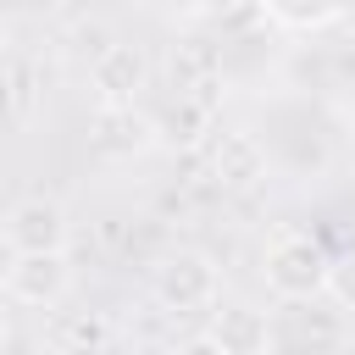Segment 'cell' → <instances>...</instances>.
<instances>
[{
    "instance_id": "cell-5",
    "label": "cell",
    "mask_w": 355,
    "mask_h": 355,
    "mask_svg": "<svg viewBox=\"0 0 355 355\" xmlns=\"http://www.w3.org/2000/svg\"><path fill=\"white\" fill-rule=\"evenodd\" d=\"M6 244L11 255H33V250H67V216L55 200H22L6 216Z\"/></svg>"
},
{
    "instance_id": "cell-2",
    "label": "cell",
    "mask_w": 355,
    "mask_h": 355,
    "mask_svg": "<svg viewBox=\"0 0 355 355\" xmlns=\"http://www.w3.org/2000/svg\"><path fill=\"white\" fill-rule=\"evenodd\" d=\"M0 288H6L17 305H39V311H50V305H55V300L72 288L67 250H33V255H11V261H6Z\"/></svg>"
},
{
    "instance_id": "cell-14",
    "label": "cell",
    "mask_w": 355,
    "mask_h": 355,
    "mask_svg": "<svg viewBox=\"0 0 355 355\" xmlns=\"http://www.w3.org/2000/svg\"><path fill=\"white\" fill-rule=\"evenodd\" d=\"M0 111H6V78H0Z\"/></svg>"
},
{
    "instance_id": "cell-10",
    "label": "cell",
    "mask_w": 355,
    "mask_h": 355,
    "mask_svg": "<svg viewBox=\"0 0 355 355\" xmlns=\"http://www.w3.org/2000/svg\"><path fill=\"white\" fill-rule=\"evenodd\" d=\"M150 139V122L133 111V105H100V128H94V150L105 155H128Z\"/></svg>"
},
{
    "instance_id": "cell-9",
    "label": "cell",
    "mask_w": 355,
    "mask_h": 355,
    "mask_svg": "<svg viewBox=\"0 0 355 355\" xmlns=\"http://www.w3.org/2000/svg\"><path fill=\"white\" fill-rule=\"evenodd\" d=\"M150 133H161L166 144H200L205 133H211V105L205 100H189V94H172V105L150 122Z\"/></svg>"
},
{
    "instance_id": "cell-6",
    "label": "cell",
    "mask_w": 355,
    "mask_h": 355,
    "mask_svg": "<svg viewBox=\"0 0 355 355\" xmlns=\"http://www.w3.org/2000/svg\"><path fill=\"white\" fill-rule=\"evenodd\" d=\"M89 83H94L100 105H133L139 89L150 83V61H144L133 44H111V50L89 67Z\"/></svg>"
},
{
    "instance_id": "cell-1",
    "label": "cell",
    "mask_w": 355,
    "mask_h": 355,
    "mask_svg": "<svg viewBox=\"0 0 355 355\" xmlns=\"http://www.w3.org/2000/svg\"><path fill=\"white\" fill-rule=\"evenodd\" d=\"M333 283V255L311 233H277L266 250V288L277 300H316Z\"/></svg>"
},
{
    "instance_id": "cell-15",
    "label": "cell",
    "mask_w": 355,
    "mask_h": 355,
    "mask_svg": "<svg viewBox=\"0 0 355 355\" xmlns=\"http://www.w3.org/2000/svg\"><path fill=\"white\" fill-rule=\"evenodd\" d=\"M0 44H6V28H0Z\"/></svg>"
},
{
    "instance_id": "cell-13",
    "label": "cell",
    "mask_w": 355,
    "mask_h": 355,
    "mask_svg": "<svg viewBox=\"0 0 355 355\" xmlns=\"http://www.w3.org/2000/svg\"><path fill=\"white\" fill-rule=\"evenodd\" d=\"M333 355H355V344H338V349H333Z\"/></svg>"
},
{
    "instance_id": "cell-7",
    "label": "cell",
    "mask_w": 355,
    "mask_h": 355,
    "mask_svg": "<svg viewBox=\"0 0 355 355\" xmlns=\"http://www.w3.org/2000/svg\"><path fill=\"white\" fill-rule=\"evenodd\" d=\"M211 338L222 344V355H266L272 344V327L255 305H222L211 316Z\"/></svg>"
},
{
    "instance_id": "cell-4",
    "label": "cell",
    "mask_w": 355,
    "mask_h": 355,
    "mask_svg": "<svg viewBox=\"0 0 355 355\" xmlns=\"http://www.w3.org/2000/svg\"><path fill=\"white\" fill-rule=\"evenodd\" d=\"M211 178L222 183V189H250V183H261L266 178V150H261V139L255 133H244V128H211Z\"/></svg>"
},
{
    "instance_id": "cell-8",
    "label": "cell",
    "mask_w": 355,
    "mask_h": 355,
    "mask_svg": "<svg viewBox=\"0 0 355 355\" xmlns=\"http://www.w3.org/2000/svg\"><path fill=\"white\" fill-rule=\"evenodd\" d=\"M216 78H222V61H216V50H211V44L189 39V44H178V50H172V89H178V94H189V100H205V105H211Z\"/></svg>"
},
{
    "instance_id": "cell-11",
    "label": "cell",
    "mask_w": 355,
    "mask_h": 355,
    "mask_svg": "<svg viewBox=\"0 0 355 355\" xmlns=\"http://www.w3.org/2000/svg\"><path fill=\"white\" fill-rule=\"evenodd\" d=\"M277 22H288V28H322L327 17H338V6L344 0H261Z\"/></svg>"
},
{
    "instance_id": "cell-12",
    "label": "cell",
    "mask_w": 355,
    "mask_h": 355,
    "mask_svg": "<svg viewBox=\"0 0 355 355\" xmlns=\"http://www.w3.org/2000/svg\"><path fill=\"white\" fill-rule=\"evenodd\" d=\"M178 355H222V344H216L211 333H194V338H189V344H183Z\"/></svg>"
},
{
    "instance_id": "cell-3",
    "label": "cell",
    "mask_w": 355,
    "mask_h": 355,
    "mask_svg": "<svg viewBox=\"0 0 355 355\" xmlns=\"http://www.w3.org/2000/svg\"><path fill=\"white\" fill-rule=\"evenodd\" d=\"M155 300L166 311H205L216 300V266L200 255V250H178L155 266Z\"/></svg>"
}]
</instances>
